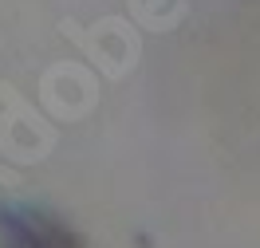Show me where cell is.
Listing matches in <instances>:
<instances>
[{
	"mask_svg": "<svg viewBox=\"0 0 260 248\" xmlns=\"http://www.w3.org/2000/svg\"><path fill=\"white\" fill-rule=\"evenodd\" d=\"M0 225H8V248H79L71 232L40 213H4Z\"/></svg>",
	"mask_w": 260,
	"mask_h": 248,
	"instance_id": "obj_1",
	"label": "cell"
}]
</instances>
